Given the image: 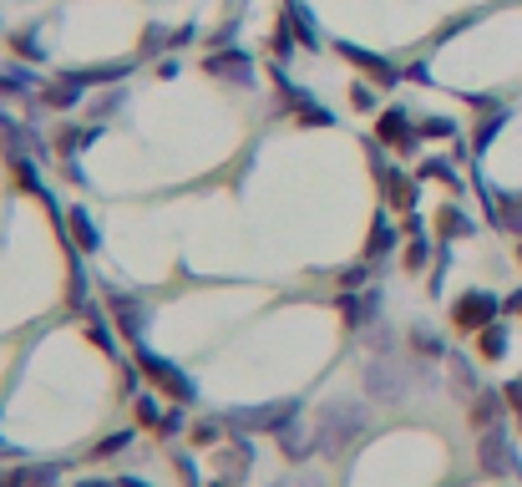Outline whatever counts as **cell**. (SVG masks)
<instances>
[{
    "instance_id": "cell-12",
    "label": "cell",
    "mask_w": 522,
    "mask_h": 487,
    "mask_svg": "<svg viewBox=\"0 0 522 487\" xmlns=\"http://www.w3.org/2000/svg\"><path fill=\"white\" fill-rule=\"evenodd\" d=\"M375 173H381V188H385V198H391V204H411V198H416V188H411V183L395 173V167H375Z\"/></svg>"
},
{
    "instance_id": "cell-1",
    "label": "cell",
    "mask_w": 522,
    "mask_h": 487,
    "mask_svg": "<svg viewBox=\"0 0 522 487\" xmlns=\"http://www.w3.org/2000/svg\"><path fill=\"white\" fill-rule=\"evenodd\" d=\"M138 366H142V376H147V381H153L157 391H167L173 401H193V396H198V391H193V381L178 371V366H173V360L153 356V350H142V356H138Z\"/></svg>"
},
{
    "instance_id": "cell-20",
    "label": "cell",
    "mask_w": 522,
    "mask_h": 487,
    "mask_svg": "<svg viewBox=\"0 0 522 487\" xmlns=\"http://www.w3.org/2000/svg\"><path fill=\"white\" fill-rule=\"evenodd\" d=\"M128 442H132V432H117V436H107V442H97V447H91V457H117Z\"/></svg>"
},
{
    "instance_id": "cell-14",
    "label": "cell",
    "mask_w": 522,
    "mask_h": 487,
    "mask_svg": "<svg viewBox=\"0 0 522 487\" xmlns=\"http://www.w3.org/2000/svg\"><path fill=\"white\" fill-rule=\"evenodd\" d=\"M395 244V229L385 224V218H375V229H370V244H365V259H385Z\"/></svg>"
},
{
    "instance_id": "cell-28",
    "label": "cell",
    "mask_w": 522,
    "mask_h": 487,
    "mask_svg": "<svg viewBox=\"0 0 522 487\" xmlns=\"http://www.w3.org/2000/svg\"><path fill=\"white\" fill-rule=\"evenodd\" d=\"M356 107H360V112H370V107H375V97H370V87H356Z\"/></svg>"
},
{
    "instance_id": "cell-32",
    "label": "cell",
    "mask_w": 522,
    "mask_h": 487,
    "mask_svg": "<svg viewBox=\"0 0 522 487\" xmlns=\"http://www.w3.org/2000/svg\"><path fill=\"white\" fill-rule=\"evenodd\" d=\"M517 264H522V244H517Z\"/></svg>"
},
{
    "instance_id": "cell-10",
    "label": "cell",
    "mask_w": 522,
    "mask_h": 487,
    "mask_svg": "<svg viewBox=\"0 0 522 487\" xmlns=\"http://www.w3.org/2000/svg\"><path fill=\"white\" fill-rule=\"evenodd\" d=\"M502 401L497 391H477V401H471V422L482 426V432H492V426H502Z\"/></svg>"
},
{
    "instance_id": "cell-18",
    "label": "cell",
    "mask_w": 522,
    "mask_h": 487,
    "mask_svg": "<svg viewBox=\"0 0 522 487\" xmlns=\"http://www.w3.org/2000/svg\"><path fill=\"white\" fill-rule=\"evenodd\" d=\"M81 77L77 81H62V87H52V91H46V102H52V107H77V97H81Z\"/></svg>"
},
{
    "instance_id": "cell-24",
    "label": "cell",
    "mask_w": 522,
    "mask_h": 487,
    "mask_svg": "<svg viewBox=\"0 0 522 487\" xmlns=\"http://www.w3.org/2000/svg\"><path fill=\"white\" fill-rule=\"evenodd\" d=\"M299 122H309V128H330L335 117L325 112V107H305V112H299Z\"/></svg>"
},
{
    "instance_id": "cell-6",
    "label": "cell",
    "mask_w": 522,
    "mask_h": 487,
    "mask_svg": "<svg viewBox=\"0 0 522 487\" xmlns=\"http://www.w3.org/2000/svg\"><path fill=\"white\" fill-rule=\"evenodd\" d=\"M289 416H299L294 401H280V406H259V411H233V422L239 426H254V432H284Z\"/></svg>"
},
{
    "instance_id": "cell-17",
    "label": "cell",
    "mask_w": 522,
    "mask_h": 487,
    "mask_svg": "<svg viewBox=\"0 0 522 487\" xmlns=\"http://www.w3.org/2000/svg\"><path fill=\"white\" fill-rule=\"evenodd\" d=\"M426 259H432V244H426V239L416 234V239L406 244V270H411V274H416V270H426Z\"/></svg>"
},
{
    "instance_id": "cell-27",
    "label": "cell",
    "mask_w": 522,
    "mask_h": 487,
    "mask_svg": "<svg viewBox=\"0 0 522 487\" xmlns=\"http://www.w3.org/2000/svg\"><path fill=\"white\" fill-rule=\"evenodd\" d=\"M193 442H218V426H214V422H204L198 432H193Z\"/></svg>"
},
{
    "instance_id": "cell-8",
    "label": "cell",
    "mask_w": 522,
    "mask_h": 487,
    "mask_svg": "<svg viewBox=\"0 0 522 487\" xmlns=\"http://www.w3.org/2000/svg\"><path fill=\"white\" fill-rule=\"evenodd\" d=\"M335 52L345 56V62H356L360 72H370V77L381 81V87H395V66L391 62H381V56H370V52H360V46H350V41H340Z\"/></svg>"
},
{
    "instance_id": "cell-29",
    "label": "cell",
    "mask_w": 522,
    "mask_h": 487,
    "mask_svg": "<svg viewBox=\"0 0 522 487\" xmlns=\"http://www.w3.org/2000/svg\"><path fill=\"white\" fill-rule=\"evenodd\" d=\"M0 487H26V473H0Z\"/></svg>"
},
{
    "instance_id": "cell-23",
    "label": "cell",
    "mask_w": 522,
    "mask_h": 487,
    "mask_svg": "<svg viewBox=\"0 0 522 487\" xmlns=\"http://www.w3.org/2000/svg\"><path fill=\"white\" fill-rule=\"evenodd\" d=\"M87 142H97V128H71V138H62L66 153H77V148H87Z\"/></svg>"
},
{
    "instance_id": "cell-11",
    "label": "cell",
    "mask_w": 522,
    "mask_h": 487,
    "mask_svg": "<svg viewBox=\"0 0 522 487\" xmlns=\"http://www.w3.org/2000/svg\"><path fill=\"white\" fill-rule=\"evenodd\" d=\"M71 244H77L81 254H97V244H102V234L87 218V208H71Z\"/></svg>"
},
{
    "instance_id": "cell-2",
    "label": "cell",
    "mask_w": 522,
    "mask_h": 487,
    "mask_svg": "<svg viewBox=\"0 0 522 487\" xmlns=\"http://www.w3.org/2000/svg\"><path fill=\"white\" fill-rule=\"evenodd\" d=\"M360 411L356 406H340V411H325V422H319V436H315V447H325V452H340L350 436H360Z\"/></svg>"
},
{
    "instance_id": "cell-4",
    "label": "cell",
    "mask_w": 522,
    "mask_h": 487,
    "mask_svg": "<svg viewBox=\"0 0 522 487\" xmlns=\"http://www.w3.org/2000/svg\"><path fill=\"white\" fill-rule=\"evenodd\" d=\"M482 473L492 477H517V457H512V442L502 436V426H492V432H482Z\"/></svg>"
},
{
    "instance_id": "cell-31",
    "label": "cell",
    "mask_w": 522,
    "mask_h": 487,
    "mask_svg": "<svg viewBox=\"0 0 522 487\" xmlns=\"http://www.w3.org/2000/svg\"><path fill=\"white\" fill-rule=\"evenodd\" d=\"M77 487H117V482H91V477H87V482H77Z\"/></svg>"
},
{
    "instance_id": "cell-25",
    "label": "cell",
    "mask_w": 522,
    "mask_h": 487,
    "mask_svg": "<svg viewBox=\"0 0 522 487\" xmlns=\"http://www.w3.org/2000/svg\"><path fill=\"white\" fill-rule=\"evenodd\" d=\"M138 416H142L147 426H157V422H163V411H157V401H153V396H142V401H138Z\"/></svg>"
},
{
    "instance_id": "cell-19",
    "label": "cell",
    "mask_w": 522,
    "mask_h": 487,
    "mask_svg": "<svg viewBox=\"0 0 522 487\" xmlns=\"http://www.w3.org/2000/svg\"><path fill=\"white\" fill-rule=\"evenodd\" d=\"M441 234L446 239H461V234H471V218H461L457 208H441Z\"/></svg>"
},
{
    "instance_id": "cell-26",
    "label": "cell",
    "mask_w": 522,
    "mask_h": 487,
    "mask_svg": "<svg viewBox=\"0 0 522 487\" xmlns=\"http://www.w3.org/2000/svg\"><path fill=\"white\" fill-rule=\"evenodd\" d=\"M178 426H183V416H178V411H163V422H157V432H163V436H173Z\"/></svg>"
},
{
    "instance_id": "cell-13",
    "label": "cell",
    "mask_w": 522,
    "mask_h": 487,
    "mask_svg": "<svg viewBox=\"0 0 522 487\" xmlns=\"http://www.w3.org/2000/svg\"><path fill=\"white\" fill-rule=\"evenodd\" d=\"M477 335H482L477 346H482V356H487V360H502V356H508V330H502L497 320H492V325H482Z\"/></svg>"
},
{
    "instance_id": "cell-15",
    "label": "cell",
    "mask_w": 522,
    "mask_h": 487,
    "mask_svg": "<svg viewBox=\"0 0 522 487\" xmlns=\"http://www.w3.org/2000/svg\"><path fill=\"white\" fill-rule=\"evenodd\" d=\"M502 122H508V112H502V107H497V112H492V117H487L482 128H477V138H471V153L482 158V153H487V148H492V138H497V132H502Z\"/></svg>"
},
{
    "instance_id": "cell-9",
    "label": "cell",
    "mask_w": 522,
    "mask_h": 487,
    "mask_svg": "<svg viewBox=\"0 0 522 487\" xmlns=\"http://www.w3.org/2000/svg\"><path fill=\"white\" fill-rule=\"evenodd\" d=\"M112 315H117V330L128 340H142V330H147V305L142 300H112Z\"/></svg>"
},
{
    "instance_id": "cell-5",
    "label": "cell",
    "mask_w": 522,
    "mask_h": 487,
    "mask_svg": "<svg viewBox=\"0 0 522 487\" xmlns=\"http://www.w3.org/2000/svg\"><path fill=\"white\" fill-rule=\"evenodd\" d=\"M204 72H208V77H223V81H239V87L254 81V62H249L243 52H208Z\"/></svg>"
},
{
    "instance_id": "cell-30",
    "label": "cell",
    "mask_w": 522,
    "mask_h": 487,
    "mask_svg": "<svg viewBox=\"0 0 522 487\" xmlns=\"http://www.w3.org/2000/svg\"><path fill=\"white\" fill-rule=\"evenodd\" d=\"M117 487H147V482H138V477H122V482H117Z\"/></svg>"
},
{
    "instance_id": "cell-21",
    "label": "cell",
    "mask_w": 522,
    "mask_h": 487,
    "mask_svg": "<svg viewBox=\"0 0 522 487\" xmlns=\"http://www.w3.org/2000/svg\"><path fill=\"white\" fill-rule=\"evenodd\" d=\"M15 178H21V188L41 193V178H36V163H31V158H15Z\"/></svg>"
},
{
    "instance_id": "cell-3",
    "label": "cell",
    "mask_w": 522,
    "mask_h": 487,
    "mask_svg": "<svg viewBox=\"0 0 522 487\" xmlns=\"http://www.w3.org/2000/svg\"><path fill=\"white\" fill-rule=\"evenodd\" d=\"M497 320V295H482V290H471V295L457 300V310H451V325L457 330H482V325Z\"/></svg>"
},
{
    "instance_id": "cell-7",
    "label": "cell",
    "mask_w": 522,
    "mask_h": 487,
    "mask_svg": "<svg viewBox=\"0 0 522 487\" xmlns=\"http://www.w3.org/2000/svg\"><path fill=\"white\" fill-rule=\"evenodd\" d=\"M375 138H381L385 148H395V153H411V148H416V138H411V117L401 112V107H391V112L375 122Z\"/></svg>"
},
{
    "instance_id": "cell-16",
    "label": "cell",
    "mask_w": 522,
    "mask_h": 487,
    "mask_svg": "<svg viewBox=\"0 0 522 487\" xmlns=\"http://www.w3.org/2000/svg\"><path fill=\"white\" fill-rule=\"evenodd\" d=\"M87 335L97 340V350H117V340H112V330H107V320L97 315V310H87Z\"/></svg>"
},
{
    "instance_id": "cell-22",
    "label": "cell",
    "mask_w": 522,
    "mask_h": 487,
    "mask_svg": "<svg viewBox=\"0 0 522 487\" xmlns=\"http://www.w3.org/2000/svg\"><path fill=\"white\" fill-rule=\"evenodd\" d=\"M451 132H457V128H451L446 117H426V122H421V132H416V138H451Z\"/></svg>"
}]
</instances>
